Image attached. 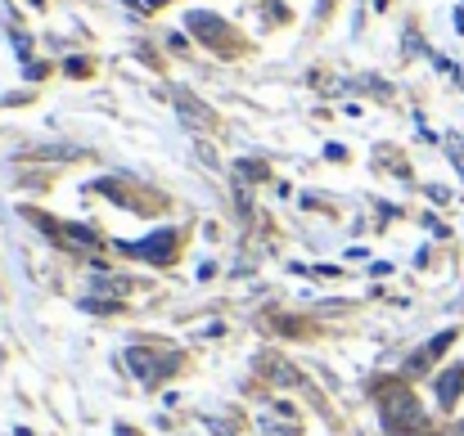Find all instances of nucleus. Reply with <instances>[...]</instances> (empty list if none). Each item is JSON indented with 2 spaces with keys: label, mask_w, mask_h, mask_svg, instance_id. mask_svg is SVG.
<instances>
[{
  "label": "nucleus",
  "mask_w": 464,
  "mask_h": 436,
  "mask_svg": "<svg viewBox=\"0 0 464 436\" xmlns=\"http://www.w3.org/2000/svg\"><path fill=\"white\" fill-rule=\"evenodd\" d=\"M460 378H464V374H460V369H451V374L437 383V396H442V405H451V400H455V387H460Z\"/></svg>",
  "instance_id": "obj_1"
}]
</instances>
